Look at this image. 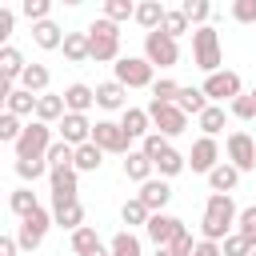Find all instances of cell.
<instances>
[{"label": "cell", "mask_w": 256, "mask_h": 256, "mask_svg": "<svg viewBox=\"0 0 256 256\" xmlns=\"http://www.w3.org/2000/svg\"><path fill=\"white\" fill-rule=\"evenodd\" d=\"M8 208H12V216H16V220H24V216H32V212L40 208V200H36V192H32L28 184H20V188H12Z\"/></svg>", "instance_id": "30"}, {"label": "cell", "mask_w": 256, "mask_h": 256, "mask_svg": "<svg viewBox=\"0 0 256 256\" xmlns=\"http://www.w3.org/2000/svg\"><path fill=\"white\" fill-rule=\"evenodd\" d=\"M112 80H120L124 88H152L156 84V68L144 60V56H120L116 64H112Z\"/></svg>", "instance_id": "7"}, {"label": "cell", "mask_w": 256, "mask_h": 256, "mask_svg": "<svg viewBox=\"0 0 256 256\" xmlns=\"http://www.w3.org/2000/svg\"><path fill=\"white\" fill-rule=\"evenodd\" d=\"M168 248H172L176 256H192V248H196V240H192V232H188V228H180V236H176V240H172Z\"/></svg>", "instance_id": "49"}, {"label": "cell", "mask_w": 256, "mask_h": 256, "mask_svg": "<svg viewBox=\"0 0 256 256\" xmlns=\"http://www.w3.org/2000/svg\"><path fill=\"white\" fill-rule=\"evenodd\" d=\"M12 24H16V12H12V8H0V36H4V40L12 36Z\"/></svg>", "instance_id": "50"}, {"label": "cell", "mask_w": 256, "mask_h": 256, "mask_svg": "<svg viewBox=\"0 0 256 256\" xmlns=\"http://www.w3.org/2000/svg\"><path fill=\"white\" fill-rule=\"evenodd\" d=\"M232 20L256 28V0H236V4H232Z\"/></svg>", "instance_id": "48"}, {"label": "cell", "mask_w": 256, "mask_h": 256, "mask_svg": "<svg viewBox=\"0 0 256 256\" xmlns=\"http://www.w3.org/2000/svg\"><path fill=\"white\" fill-rule=\"evenodd\" d=\"M148 92H152V100H156V104H176V96H180V84H176L172 76H160V80H156Z\"/></svg>", "instance_id": "41"}, {"label": "cell", "mask_w": 256, "mask_h": 256, "mask_svg": "<svg viewBox=\"0 0 256 256\" xmlns=\"http://www.w3.org/2000/svg\"><path fill=\"white\" fill-rule=\"evenodd\" d=\"M228 116H232V112H228L224 104H208V108H204V112L196 116V124H200V136H212V140H216V136L224 132Z\"/></svg>", "instance_id": "25"}, {"label": "cell", "mask_w": 256, "mask_h": 256, "mask_svg": "<svg viewBox=\"0 0 256 256\" xmlns=\"http://www.w3.org/2000/svg\"><path fill=\"white\" fill-rule=\"evenodd\" d=\"M156 176V164L140 152V148H132L128 156H124V180H132V184H148Z\"/></svg>", "instance_id": "20"}, {"label": "cell", "mask_w": 256, "mask_h": 256, "mask_svg": "<svg viewBox=\"0 0 256 256\" xmlns=\"http://www.w3.org/2000/svg\"><path fill=\"white\" fill-rule=\"evenodd\" d=\"M224 156H228V164H236L240 172H256V140H252L244 128H232V132H228Z\"/></svg>", "instance_id": "10"}, {"label": "cell", "mask_w": 256, "mask_h": 256, "mask_svg": "<svg viewBox=\"0 0 256 256\" xmlns=\"http://www.w3.org/2000/svg\"><path fill=\"white\" fill-rule=\"evenodd\" d=\"M88 48L96 64H116L120 60V24H112L108 16H96L88 28Z\"/></svg>", "instance_id": "2"}, {"label": "cell", "mask_w": 256, "mask_h": 256, "mask_svg": "<svg viewBox=\"0 0 256 256\" xmlns=\"http://www.w3.org/2000/svg\"><path fill=\"white\" fill-rule=\"evenodd\" d=\"M20 12L32 20V24H40V20H48V12H52V4L48 0H24L20 4Z\"/></svg>", "instance_id": "46"}, {"label": "cell", "mask_w": 256, "mask_h": 256, "mask_svg": "<svg viewBox=\"0 0 256 256\" xmlns=\"http://www.w3.org/2000/svg\"><path fill=\"white\" fill-rule=\"evenodd\" d=\"M144 60L152 68H176L180 64V40L164 36L160 28L156 32H144Z\"/></svg>", "instance_id": "6"}, {"label": "cell", "mask_w": 256, "mask_h": 256, "mask_svg": "<svg viewBox=\"0 0 256 256\" xmlns=\"http://www.w3.org/2000/svg\"><path fill=\"white\" fill-rule=\"evenodd\" d=\"M48 184H52V196H76L80 172H76V168H52V172H48Z\"/></svg>", "instance_id": "31"}, {"label": "cell", "mask_w": 256, "mask_h": 256, "mask_svg": "<svg viewBox=\"0 0 256 256\" xmlns=\"http://www.w3.org/2000/svg\"><path fill=\"white\" fill-rule=\"evenodd\" d=\"M12 168H16V176H20L24 184H36L40 176H48V172H52V168H48V160H16Z\"/></svg>", "instance_id": "40"}, {"label": "cell", "mask_w": 256, "mask_h": 256, "mask_svg": "<svg viewBox=\"0 0 256 256\" xmlns=\"http://www.w3.org/2000/svg\"><path fill=\"white\" fill-rule=\"evenodd\" d=\"M48 84H52L48 64H28V68H24V76H20V88H24V92H32V96H44V92H48Z\"/></svg>", "instance_id": "27"}, {"label": "cell", "mask_w": 256, "mask_h": 256, "mask_svg": "<svg viewBox=\"0 0 256 256\" xmlns=\"http://www.w3.org/2000/svg\"><path fill=\"white\" fill-rule=\"evenodd\" d=\"M100 16H108L112 24L136 20V4H132V0H104V12H100Z\"/></svg>", "instance_id": "38"}, {"label": "cell", "mask_w": 256, "mask_h": 256, "mask_svg": "<svg viewBox=\"0 0 256 256\" xmlns=\"http://www.w3.org/2000/svg\"><path fill=\"white\" fill-rule=\"evenodd\" d=\"M148 116H152V132H160L164 140H176L180 132H188V116L176 104H156L148 100Z\"/></svg>", "instance_id": "9"}, {"label": "cell", "mask_w": 256, "mask_h": 256, "mask_svg": "<svg viewBox=\"0 0 256 256\" xmlns=\"http://www.w3.org/2000/svg\"><path fill=\"white\" fill-rule=\"evenodd\" d=\"M52 144H56V128L52 124H40V120H28L24 124V136L12 144V152H16V160H44Z\"/></svg>", "instance_id": "4"}, {"label": "cell", "mask_w": 256, "mask_h": 256, "mask_svg": "<svg viewBox=\"0 0 256 256\" xmlns=\"http://www.w3.org/2000/svg\"><path fill=\"white\" fill-rule=\"evenodd\" d=\"M252 96H256V84H252Z\"/></svg>", "instance_id": "54"}, {"label": "cell", "mask_w": 256, "mask_h": 256, "mask_svg": "<svg viewBox=\"0 0 256 256\" xmlns=\"http://www.w3.org/2000/svg\"><path fill=\"white\" fill-rule=\"evenodd\" d=\"M64 60H72V64H84V60H92L88 32H68V36H64Z\"/></svg>", "instance_id": "32"}, {"label": "cell", "mask_w": 256, "mask_h": 256, "mask_svg": "<svg viewBox=\"0 0 256 256\" xmlns=\"http://www.w3.org/2000/svg\"><path fill=\"white\" fill-rule=\"evenodd\" d=\"M228 112H232L236 120H244V124H248V120H256V96H252V92L236 96V100L228 104Z\"/></svg>", "instance_id": "44"}, {"label": "cell", "mask_w": 256, "mask_h": 256, "mask_svg": "<svg viewBox=\"0 0 256 256\" xmlns=\"http://www.w3.org/2000/svg\"><path fill=\"white\" fill-rule=\"evenodd\" d=\"M64 28L56 24V20H40V24H32V44L36 48H44V52H56V48H64Z\"/></svg>", "instance_id": "19"}, {"label": "cell", "mask_w": 256, "mask_h": 256, "mask_svg": "<svg viewBox=\"0 0 256 256\" xmlns=\"http://www.w3.org/2000/svg\"><path fill=\"white\" fill-rule=\"evenodd\" d=\"M164 16H168V8H164L160 0H140V4H136V24H140L144 32H156V28L164 24Z\"/></svg>", "instance_id": "26"}, {"label": "cell", "mask_w": 256, "mask_h": 256, "mask_svg": "<svg viewBox=\"0 0 256 256\" xmlns=\"http://www.w3.org/2000/svg\"><path fill=\"white\" fill-rule=\"evenodd\" d=\"M180 228H184V220H180V216H172V212H156V216L148 220L144 236L152 240V248H168V244L180 236Z\"/></svg>", "instance_id": "13"}, {"label": "cell", "mask_w": 256, "mask_h": 256, "mask_svg": "<svg viewBox=\"0 0 256 256\" xmlns=\"http://www.w3.org/2000/svg\"><path fill=\"white\" fill-rule=\"evenodd\" d=\"M96 108H104V112H124V108H128V88H124L120 80L96 84Z\"/></svg>", "instance_id": "17"}, {"label": "cell", "mask_w": 256, "mask_h": 256, "mask_svg": "<svg viewBox=\"0 0 256 256\" xmlns=\"http://www.w3.org/2000/svg\"><path fill=\"white\" fill-rule=\"evenodd\" d=\"M160 32H164V36H172V40H180V36H188V32H192V24H188V16H184L180 8H168V16H164Z\"/></svg>", "instance_id": "37"}, {"label": "cell", "mask_w": 256, "mask_h": 256, "mask_svg": "<svg viewBox=\"0 0 256 256\" xmlns=\"http://www.w3.org/2000/svg\"><path fill=\"white\" fill-rule=\"evenodd\" d=\"M236 220H240L236 200L224 196V192H208V200H204V216H200V240L224 244V240L236 232Z\"/></svg>", "instance_id": "1"}, {"label": "cell", "mask_w": 256, "mask_h": 256, "mask_svg": "<svg viewBox=\"0 0 256 256\" xmlns=\"http://www.w3.org/2000/svg\"><path fill=\"white\" fill-rule=\"evenodd\" d=\"M192 64H196L204 76H212V72H220V68H224L220 32H216L212 24H204V28H192Z\"/></svg>", "instance_id": "3"}, {"label": "cell", "mask_w": 256, "mask_h": 256, "mask_svg": "<svg viewBox=\"0 0 256 256\" xmlns=\"http://www.w3.org/2000/svg\"><path fill=\"white\" fill-rule=\"evenodd\" d=\"M240 176H244V172H240L236 164L220 160V164L208 172V188H212V192H224V196H232V192H236V184H240Z\"/></svg>", "instance_id": "21"}, {"label": "cell", "mask_w": 256, "mask_h": 256, "mask_svg": "<svg viewBox=\"0 0 256 256\" xmlns=\"http://www.w3.org/2000/svg\"><path fill=\"white\" fill-rule=\"evenodd\" d=\"M212 100L204 96V88H192V84H180V96H176V108L184 112V116H200L204 108H208Z\"/></svg>", "instance_id": "28"}, {"label": "cell", "mask_w": 256, "mask_h": 256, "mask_svg": "<svg viewBox=\"0 0 256 256\" xmlns=\"http://www.w3.org/2000/svg\"><path fill=\"white\" fill-rule=\"evenodd\" d=\"M104 156H108L104 148H96V144H80V148H76V164H72V168H76V172H100Z\"/></svg>", "instance_id": "34"}, {"label": "cell", "mask_w": 256, "mask_h": 256, "mask_svg": "<svg viewBox=\"0 0 256 256\" xmlns=\"http://www.w3.org/2000/svg\"><path fill=\"white\" fill-rule=\"evenodd\" d=\"M180 12L188 16V24H192V28H204V24H208V16H212V4H208V0H184V4H180Z\"/></svg>", "instance_id": "39"}, {"label": "cell", "mask_w": 256, "mask_h": 256, "mask_svg": "<svg viewBox=\"0 0 256 256\" xmlns=\"http://www.w3.org/2000/svg\"><path fill=\"white\" fill-rule=\"evenodd\" d=\"M236 232L256 248V204H248V208H240V220H236Z\"/></svg>", "instance_id": "45"}, {"label": "cell", "mask_w": 256, "mask_h": 256, "mask_svg": "<svg viewBox=\"0 0 256 256\" xmlns=\"http://www.w3.org/2000/svg\"><path fill=\"white\" fill-rule=\"evenodd\" d=\"M136 200L156 216V212H164L168 208V200H172V184L164 180V176H152L148 184H140V192H136Z\"/></svg>", "instance_id": "15"}, {"label": "cell", "mask_w": 256, "mask_h": 256, "mask_svg": "<svg viewBox=\"0 0 256 256\" xmlns=\"http://www.w3.org/2000/svg\"><path fill=\"white\" fill-rule=\"evenodd\" d=\"M64 116H68L64 92H44V96L36 100V120H40V124H52V128H56Z\"/></svg>", "instance_id": "18"}, {"label": "cell", "mask_w": 256, "mask_h": 256, "mask_svg": "<svg viewBox=\"0 0 256 256\" xmlns=\"http://www.w3.org/2000/svg\"><path fill=\"white\" fill-rule=\"evenodd\" d=\"M20 136H24V120L12 116V112H0V140L4 144H16Z\"/></svg>", "instance_id": "42"}, {"label": "cell", "mask_w": 256, "mask_h": 256, "mask_svg": "<svg viewBox=\"0 0 256 256\" xmlns=\"http://www.w3.org/2000/svg\"><path fill=\"white\" fill-rule=\"evenodd\" d=\"M64 104H68V112H80V116H88V108L96 104V88L92 84H68L64 88Z\"/></svg>", "instance_id": "23"}, {"label": "cell", "mask_w": 256, "mask_h": 256, "mask_svg": "<svg viewBox=\"0 0 256 256\" xmlns=\"http://www.w3.org/2000/svg\"><path fill=\"white\" fill-rule=\"evenodd\" d=\"M216 164H220V144L212 136H196L192 140V152H188V168L200 172V176H208Z\"/></svg>", "instance_id": "14"}, {"label": "cell", "mask_w": 256, "mask_h": 256, "mask_svg": "<svg viewBox=\"0 0 256 256\" xmlns=\"http://www.w3.org/2000/svg\"><path fill=\"white\" fill-rule=\"evenodd\" d=\"M92 120L88 116H80V112H68L60 124H56V140H64V144H72V148H80V144H92Z\"/></svg>", "instance_id": "12"}, {"label": "cell", "mask_w": 256, "mask_h": 256, "mask_svg": "<svg viewBox=\"0 0 256 256\" xmlns=\"http://www.w3.org/2000/svg\"><path fill=\"white\" fill-rule=\"evenodd\" d=\"M52 220H56V228H64V232L72 236L76 228H84V204H80V200L52 204Z\"/></svg>", "instance_id": "22"}, {"label": "cell", "mask_w": 256, "mask_h": 256, "mask_svg": "<svg viewBox=\"0 0 256 256\" xmlns=\"http://www.w3.org/2000/svg\"><path fill=\"white\" fill-rule=\"evenodd\" d=\"M120 220H124V224H128V232H132V228H148L152 212H148V208L132 196V200H124V204H120Z\"/></svg>", "instance_id": "35"}, {"label": "cell", "mask_w": 256, "mask_h": 256, "mask_svg": "<svg viewBox=\"0 0 256 256\" xmlns=\"http://www.w3.org/2000/svg\"><path fill=\"white\" fill-rule=\"evenodd\" d=\"M252 256H256V248H252Z\"/></svg>", "instance_id": "55"}, {"label": "cell", "mask_w": 256, "mask_h": 256, "mask_svg": "<svg viewBox=\"0 0 256 256\" xmlns=\"http://www.w3.org/2000/svg\"><path fill=\"white\" fill-rule=\"evenodd\" d=\"M220 252H224V256H252V244H248L240 232H232V236L220 244Z\"/></svg>", "instance_id": "47"}, {"label": "cell", "mask_w": 256, "mask_h": 256, "mask_svg": "<svg viewBox=\"0 0 256 256\" xmlns=\"http://www.w3.org/2000/svg\"><path fill=\"white\" fill-rule=\"evenodd\" d=\"M152 256H176V252H172V248H156Z\"/></svg>", "instance_id": "53"}, {"label": "cell", "mask_w": 256, "mask_h": 256, "mask_svg": "<svg viewBox=\"0 0 256 256\" xmlns=\"http://www.w3.org/2000/svg\"><path fill=\"white\" fill-rule=\"evenodd\" d=\"M204 96L212 100V104H232L236 96H244V80H240V72H232V68H220V72H212V76H204Z\"/></svg>", "instance_id": "8"}, {"label": "cell", "mask_w": 256, "mask_h": 256, "mask_svg": "<svg viewBox=\"0 0 256 256\" xmlns=\"http://www.w3.org/2000/svg\"><path fill=\"white\" fill-rule=\"evenodd\" d=\"M120 128H124L128 140H144V136H152V116H148V108L128 104V108L120 112Z\"/></svg>", "instance_id": "16"}, {"label": "cell", "mask_w": 256, "mask_h": 256, "mask_svg": "<svg viewBox=\"0 0 256 256\" xmlns=\"http://www.w3.org/2000/svg\"><path fill=\"white\" fill-rule=\"evenodd\" d=\"M36 100L40 96H32V92H24V88H12V92H4V112H12V116H28V120H36Z\"/></svg>", "instance_id": "24"}, {"label": "cell", "mask_w": 256, "mask_h": 256, "mask_svg": "<svg viewBox=\"0 0 256 256\" xmlns=\"http://www.w3.org/2000/svg\"><path fill=\"white\" fill-rule=\"evenodd\" d=\"M48 228H56V220H52V208H36L32 216H24L20 224H16V244H20V252L24 256H36V248L44 244V236H48Z\"/></svg>", "instance_id": "5"}, {"label": "cell", "mask_w": 256, "mask_h": 256, "mask_svg": "<svg viewBox=\"0 0 256 256\" xmlns=\"http://www.w3.org/2000/svg\"><path fill=\"white\" fill-rule=\"evenodd\" d=\"M68 244H72V256H92L96 248H104V240H100V232H96L92 224L76 228V232L68 236Z\"/></svg>", "instance_id": "29"}, {"label": "cell", "mask_w": 256, "mask_h": 256, "mask_svg": "<svg viewBox=\"0 0 256 256\" xmlns=\"http://www.w3.org/2000/svg\"><path fill=\"white\" fill-rule=\"evenodd\" d=\"M184 168H188V156H184L180 148H168V152H164V156L156 160V172H160L164 180H172V176H180Z\"/></svg>", "instance_id": "36"}, {"label": "cell", "mask_w": 256, "mask_h": 256, "mask_svg": "<svg viewBox=\"0 0 256 256\" xmlns=\"http://www.w3.org/2000/svg\"><path fill=\"white\" fill-rule=\"evenodd\" d=\"M92 144L104 148L108 156H128V152H132V140L124 136L120 120H96V128H92Z\"/></svg>", "instance_id": "11"}, {"label": "cell", "mask_w": 256, "mask_h": 256, "mask_svg": "<svg viewBox=\"0 0 256 256\" xmlns=\"http://www.w3.org/2000/svg\"><path fill=\"white\" fill-rule=\"evenodd\" d=\"M168 148H172V140H164L160 132H152V136H144V140H140V152H144V156H148L152 164H156V160H160V156H164Z\"/></svg>", "instance_id": "43"}, {"label": "cell", "mask_w": 256, "mask_h": 256, "mask_svg": "<svg viewBox=\"0 0 256 256\" xmlns=\"http://www.w3.org/2000/svg\"><path fill=\"white\" fill-rule=\"evenodd\" d=\"M192 256H224V252H220V244H212V240H196Z\"/></svg>", "instance_id": "52"}, {"label": "cell", "mask_w": 256, "mask_h": 256, "mask_svg": "<svg viewBox=\"0 0 256 256\" xmlns=\"http://www.w3.org/2000/svg\"><path fill=\"white\" fill-rule=\"evenodd\" d=\"M0 256H20V244H16V232L0 236Z\"/></svg>", "instance_id": "51"}, {"label": "cell", "mask_w": 256, "mask_h": 256, "mask_svg": "<svg viewBox=\"0 0 256 256\" xmlns=\"http://www.w3.org/2000/svg\"><path fill=\"white\" fill-rule=\"evenodd\" d=\"M108 248H112V256H144L140 236H136V232H128V228H120V232L108 240Z\"/></svg>", "instance_id": "33"}]
</instances>
